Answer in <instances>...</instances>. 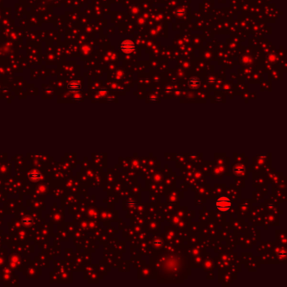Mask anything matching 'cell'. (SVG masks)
Listing matches in <instances>:
<instances>
[{"label":"cell","instance_id":"3","mask_svg":"<svg viewBox=\"0 0 287 287\" xmlns=\"http://www.w3.org/2000/svg\"><path fill=\"white\" fill-rule=\"evenodd\" d=\"M28 178L30 181L32 182H38L40 181L42 178V175L40 172L37 171H31L28 174Z\"/></svg>","mask_w":287,"mask_h":287},{"label":"cell","instance_id":"4","mask_svg":"<svg viewBox=\"0 0 287 287\" xmlns=\"http://www.w3.org/2000/svg\"><path fill=\"white\" fill-rule=\"evenodd\" d=\"M80 88H81V84L78 81H71L67 84V89L70 92H77L78 90H80Z\"/></svg>","mask_w":287,"mask_h":287},{"label":"cell","instance_id":"5","mask_svg":"<svg viewBox=\"0 0 287 287\" xmlns=\"http://www.w3.org/2000/svg\"><path fill=\"white\" fill-rule=\"evenodd\" d=\"M200 81L196 77H193L189 81V87L192 89H196L200 86Z\"/></svg>","mask_w":287,"mask_h":287},{"label":"cell","instance_id":"2","mask_svg":"<svg viewBox=\"0 0 287 287\" xmlns=\"http://www.w3.org/2000/svg\"><path fill=\"white\" fill-rule=\"evenodd\" d=\"M121 50L125 52V53H129L131 51H132L135 48V45L133 44L132 41H125L121 45Z\"/></svg>","mask_w":287,"mask_h":287},{"label":"cell","instance_id":"6","mask_svg":"<svg viewBox=\"0 0 287 287\" xmlns=\"http://www.w3.org/2000/svg\"><path fill=\"white\" fill-rule=\"evenodd\" d=\"M234 172L238 175H241L244 173V167L242 165H237V167L234 168Z\"/></svg>","mask_w":287,"mask_h":287},{"label":"cell","instance_id":"1","mask_svg":"<svg viewBox=\"0 0 287 287\" xmlns=\"http://www.w3.org/2000/svg\"><path fill=\"white\" fill-rule=\"evenodd\" d=\"M232 201L227 196H220L215 202V207L221 212H227L232 207Z\"/></svg>","mask_w":287,"mask_h":287}]
</instances>
